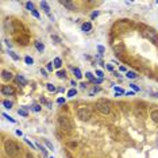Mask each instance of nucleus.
Wrapping results in <instances>:
<instances>
[{"label":"nucleus","mask_w":158,"mask_h":158,"mask_svg":"<svg viewBox=\"0 0 158 158\" xmlns=\"http://www.w3.org/2000/svg\"><path fill=\"white\" fill-rule=\"evenodd\" d=\"M4 151H5V154H7L8 157L11 158H16L18 155H19L20 153V147L18 146V143H15L14 140H5L4 142Z\"/></svg>","instance_id":"1"},{"label":"nucleus","mask_w":158,"mask_h":158,"mask_svg":"<svg viewBox=\"0 0 158 158\" xmlns=\"http://www.w3.org/2000/svg\"><path fill=\"white\" fill-rule=\"evenodd\" d=\"M95 108H96V111H99V112L103 114V115H109L111 114L109 103H107V101H103V100L97 101L96 105H95Z\"/></svg>","instance_id":"2"},{"label":"nucleus","mask_w":158,"mask_h":158,"mask_svg":"<svg viewBox=\"0 0 158 158\" xmlns=\"http://www.w3.org/2000/svg\"><path fill=\"white\" fill-rule=\"evenodd\" d=\"M58 126L65 131H70L73 128V124H72V122H70V119L68 116H64V115L58 118Z\"/></svg>","instance_id":"3"},{"label":"nucleus","mask_w":158,"mask_h":158,"mask_svg":"<svg viewBox=\"0 0 158 158\" xmlns=\"http://www.w3.org/2000/svg\"><path fill=\"white\" fill-rule=\"evenodd\" d=\"M77 116L81 120H89L92 118V111L89 108H86V107H81L77 111Z\"/></svg>","instance_id":"4"},{"label":"nucleus","mask_w":158,"mask_h":158,"mask_svg":"<svg viewBox=\"0 0 158 158\" xmlns=\"http://www.w3.org/2000/svg\"><path fill=\"white\" fill-rule=\"evenodd\" d=\"M145 35H146V37H147L154 45H158V35H157V33H155L154 30H146Z\"/></svg>","instance_id":"5"},{"label":"nucleus","mask_w":158,"mask_h":158,"mask_svg":"<svg viewBox=\"0 0 158 158\" xmlns=\"http://www.w3.org/2000/svg\"><path fill=\"white\" fill-rule=\"evenodd\" d=\"M2 93L4 96H12L15 93V89L12 85H3L2 86Z\"/></svg>","instance_id":"6"},{"label":"nucleus","mask_w":158,"mask_h":158,"mask_svg":"<svg viewBox=\"0 0 158 158\" xmlns=\"http://www.w3.org/2000/svg\"><path fill=\"white\" fill-rule=\"evenodd\" d=\"M41 7H42L45 12H46V14H48V15L50 16V19H51V20H54V18H53V16L50 15V7H49L48 2H41Z\"/></svg>","instance_id":"7"},{"label":"nucleus","mask_w":158,"mask_h":158,"mask_svg":"<svg viewBox=\"0 0 158 158\" xmlns=\"http://www.w3.org/2000/svg\"><path fill=\"white\" fill-rule=\"evenodd\" d=\"M12 77H14L12 73L8 72V70H3V72H2V78H3L4 81H10Z\"/></svg>","instance_id":"8"},{"label":"nucleus","mask_w":158,"mask_h":158,"mask_svg":"<svg viewBox=\"0 0 158 158\" xmlns=\"http://www.w3.org/2000/svg\"><path fill=\"white\" fill-rule=\"evenodd\" d=\"M150 118H151V120H153L154 123H157L158 124V109H153L150 112Z\"/></svg>","instance_id":"9"},{"label":"nucleus","mask_w":158,"mask_h":158,"mask_svg":"<svg viewBox=\"0 0 158 158\" xmlns=\"http://www.w3.org/2000/svg\"><path fill=\"white\" fill-rule=\"evenodd\" d=\"M62 5H65V7L68 8V10H70V11H73V10H76V5L72 3V2H66V0H65V2H60Z\"/></svg>","instance_id":"10"},{"label":"nucleus","mask_w":158,"mask_h":158,"mask_svg":"<svg viewBox=\"0 0 158 158\" xmlns=\"http://www.w3.org/2000/svg\"><path fill=\"white\" fill-rule=\"evenodd\" d=\"M4 27H5V28H7V30H8L10 33H12V31H14V27H12V23H11V20H10V19H7V20H5V22H4Z\"/></svg>","instance_id":"11"},{"label":"nucleus","mask_w":158,"mask_h":158,"mask_svg":"<svg viewBox=\"0 0 158 158\" xmlns=\"http://www.w3.org/2000/svg\"><path fill=\"white\" fill-rule=\"evenodd\" d=\"M91 30H92V25H91V22H85L84 25H83V31L89 33Z\"/></svg>","instance_id":"12"},{"label":"nucleus","mask_w":158,"mask_h":158,"mask_svg":"<svg viewBox=\"0 0 158 158\" xmlns=\"http://www.w3.org/2000/svg\"><path fill=\"white\" fill-rule=\"evenodd\" d=\"M2 104H3V107H4V108H8V109L12 108V101H10V100H3V101H2Z\"/></svg>","instance_id":"13"},{"label":"nucleus","mask_w":158,"mask_h":158,"mask_svg":"<svg viewBox=\"0 0 158 158\" xmlns=\"http://www.w3.org/2000/svg\"><path fill=\"white\" fill-rule=\"evenodd\" d=\"M126 77L127 78H137V73L132 72V70H128V72H126Z\"/></svg>","instance_id":"14"},{"label":"nucleus","mask_w":158,"mask_h":158,"mask_svg":"<svg viewBox=\"0 0 158 158\" xmlns=\"http://www.w3.org/2000/svg\"><path fill=\"white\" fill-rule=\"evenodd\" d=\"M18 114H19L20 116H23V118H27V109L26 108H19V109H18Z\"/></svg>","instance_id":"15"},{"label":"nucleus","mask_w":158,"mask_h":158,"mask_svg":"<svg viewBox=\"0 0 158 158\" xmlns=\"http://www.w3.org/2000/svg\"><path fill=\"white\" fill-rule=\"evenodd\" d=\"M16 80L19 81V83H20L22 85H27V80H26L25 77H23L22 74H19V76H18V77H16Z\"/></svg>","instance_id":"16"},{"label":"nucleus","mask_w":158,"mask_h":158,"mask_svg":"<svg viewBox=\"0 0 158 158\" xmlns=\"http://www.w3.org/2000/svg\"><path fill=\"white\" fill-rule=\"evenodd\" d=\"M35 48H37V50H38V51L42 53V51L45 50V45H43V43H41V42H35Z\"/></svg>","instance_id":"17"},{"label":"nucleus","mask_w":158,"mask_h":158,"mask_svg":"<svg viewBox=\"0 0 158 158\" xmlns=\"http://www.w3.org/2000/svg\"><path fill=\"white\" fill-rule=\"evenodd\" d=\"M73 72H74V74H76V78H81V77H83V74H81V70L78 69V68H74L73 69Z\"/></svg>","instance_id":"18"},{"label":"nucleus","mask_w":158,"mask_h":158,"mask_svg":"<svg viewBox=\"0 0 158 158\" xmlns=\"http://www.w3.org/2000/svg\"><path fill=\"white\" fill-rule=\"evenodd\" d=\"M61 65H62L61 58H60V57H57L56 60H54V66H56V68H61Z\"/></svg>","instance_id":"19"},{"label":"nucleus","mask_w":158,"mask_h":158,"mask_svg":"<svg viewBox=\"0 0 158 158\" xmlns=\"http://www.w3.org/2000/svg\"><path fill=\"white\" fill-rule=\"evenodd\" d=\"M25 62L27 64V65H33V64H34V60H33L30 56H26V57H25Z\"/></svg>","instance_id":"20"},{"label":"nucleus","mask_w":158,"mask_h":158,"mask_svg":"<svg viewBox=\"0 0 158 158\" xmlns=\"http://www.w3.org/2000/svg\"><path fill=\"white\" fill-rule=\"evenodd\" d=\"M76 93H77V91H76V88H72L70 91H68V97H74Z\"/></svg>","instance_id":"21"},{"label":"nucleus","mask_w":158,"mask_h":158,"mask_svg":"<svg viewBox=\"0 0 158 158\" xmlns=\"http://www.w3.org/2000/svg\"><path fill=\"white\" fill-rule=\"evenodd\" d=\"M8 54H10V57L12 58L14 61H18V60H19V56H16V54H15V53H14L12 50H10V51H8Z\"/></svg>","instance_id":"22"},{"label":"nucleus","mask_w":158,"mask_h":158,"mask_svg":"<svg viewBox=\"0 0 158 158\" xmlns=\"http://www.w3.org/2000/svg\"><path fill=\"white\" fill-rule=\"evenodd\" d=\"M2 116H3V118H5V119H7V120H10L11 123H15V122H16V120H15L14 118H11L10 115H7V114H4V112L2 114Z\"/></svg>","instance_id":"23"},{"label":"nucleus","mask_w":158,"mask_h":158,"mask_svg":"<svg viewBox=\"0 0 158 158\" xmlns=\"http://www.w3.org/2000/svg\"><path fill=\"white\" fill-rule=\"evenodd\" d=\"M85 76H86V78H88V80H91V81H93V83H95V81H96V78L93 77V74H92L91 72H86V73H85Z\"/></svg>","instance_id":"24"},{"label":"nucleus","mask_w":158,"mask_h":158,"mask_svg":"<svg viewBox=\"0 0 158 158\" xmlns=\"http://www.w3.org/2000/svg\"><path fill=\"white\" fill-rule=\"evenodd\" d=\"M26 8L31 12V11H34V4H33L31 2H27V3H26Z\"/></svg>","instance_id":"25"},{"label":"nucleus","mask_w":158,"mask_h":158,"mask_svg":"<svg viewBox=\"0 0 158 158\" xmlns=\"http://www.w3.org/2000/svg\"><path fill=\"white\" fill-rule=\"evenodd\" d=\"M46 86H48V91H49V92H56V91H57L56 86L53 85V84H46Z\"/></svg>","instance_id":"26"},{"label":"nucleus","mask_w":158,"mask_h":158,"mask_svg":"<svg viewBox=\"0 0 158 158\" xmlns=\"http://www.w3.org/2000/svg\"><path fill=\"white\" fill-rule=\"evenodd\" d=\"M57 76H58L60 78H65V77H66V73H65V70H60V72L57 73Z\"/></svg>","instance_id":"27"},{"label":"nucleus","mask_w":158,"mask_h":158,"mask_svg":"<svg viewBox=\"0 0 158 158\" xmlns=\"http://www.w3.org/2000/svg\"><path fill=\"white\" fill-rule=\"evenodd\" d=\"M130 86L132 88V91H134V92H139V91H140V88H139L138 85H135V84H130Z\"/></svg>","instance_id":"28"},{"label":"nucleus","mask_w":158,"mask_h":158,"mask_svg":"<svg viewBox=\"0 0 158 158\" xmlns=\"http://www.w3.org/2000/svg\"><path fill=\"white\" fill-rule=\"evenodd\" d=\"M45 145H46V146H48V147H49L50 150H54V146H53V145H51V143L49 142V140H48V139H45Z\"/></svg>","instance_id":"29"},{"label":"nucleus","mask_w":158,"mask_h":158,"mask_svg":"<svg viewBox=\"0 0 158 158\" xmlns=\"http://www.w3.org/2000/svg\"><path fill=\"white\" fill-rule=\"evenodd\" d=\"M37 147H38V149H39V150H41V151H42V153L46 155V150H45V147H43L42 145H41V143H37Z\"/></svg>","instance_id":"30"},{"label":"nucleus","mask_w":158,"mask_h":158,"mask_svg":"<svg viewBox=\"0 0 158 158\" xmlns=\"http://www.w3.org/2000/svg\"><path fill=\"white\" fill-rule=\"evenodd\" d=\"M114 89H115V92H116V93H124V91H123L120 86H114Z\"/></svg>","instance_id":"31"},{"label":"nucleus","mask_w":158,"mask_h":158,"mask_svg":"<svg viewBox=\"0 0 158 158\" xmlns=\"http://www.w3.org/2000/svg\"><path fill=\"white\" fill-rule=\"evenodd\" d=\"M31 14L35 16V18H37V19H39V18H41V15H39V12H38V11L37 10H34V11H31Z\"/></svg>","instance_id":"32"},{"label":"nucleus","mask_w":158,"mask_h":158,"mask_svg":"<svg viewBox=\"0 0 158 158\" xmlns=\"http://www.w3.org/2000/svg\"><path fill=\"white\" fill-rule=\"evenodd\" d=\"M25 142H26V143H27L28 146H30V147H31V149H35V146H34V145L31 143V140H28L27 138H25Z\"/></svg>","instance_id":"33"},{"label":"nucleus","mask_w":158,"mask_h":158,"mask_svg":"<svg viewBox=\"0 0 158 158\" xmlns=\"http://www.w3.org/2000/svg\"><path fill=\"white\" fill-rule=\"evenodd\" d=\"M96 76H97L99 78H103V77H104V74H103L101 70H96Z\"/></svg>","instance_id":"34"},{"label":"nucleus","mask_w":158,"mask_h":158,"mask_svg":"<svg viewBox=\"0 0 158 158\" xmlns=\"http://www.w3.org/2000/svg\"><path fill=\"white\" fill-rule=\"evenodd\" d=\"M97 49H99V51H100V54H103V53L105 51V49H104V46H101V45H99V46H97Z\"/></svg>","instance_id":"35"},{"label":"nucleus","mask_w":158,"mask_h":158,"mask_svg":"<svg viewBox=\"0 0 158 158\" xmlns=\"http://www.w3.org/2000/svg\"><path fill=\"white\" fill-rule=\"evenodd\" d=\"M57 103L58 104H64V103H65V99H64V97H58L57 99Z\"/></svg>","instance_id":"36"},{"label":"nucleus","mask_w":158,"mask_h":158,"mask_svg":"<svg viewBox=\"0 0 158 158\" xmlns=\"http://www.w3.org/2000/svg\"><path fill=\"white\" fill-rule=\"evenodd\" d=\"M46 69H48V70H50V72H51V70H53V62L48 64V66H46Z\"/></svg>","instance_id":"37"},{"label":"nucleus","mask_w":158,"mask_h":158,"mask_svg":"<svg viewBox=\"0 0 158 158\" xmlns=\"http://www.w3.org/2000/svg\"><path fill=\"white\" fill-rule=\"evenodd\" d=\"M33 109L37 111V112H39V111H41V107H39V105H33Z\"/></svg>","instance_id":"38"},{"label":"nucleus","mask_w":158,"mask_h":158,"mask_svg":"<svg viewBox=\"0 0 158 158\" xmlns=\"http://www.w3.org/2000/svg\"><path fill=\"white\" fill-rule=\"evenodd\" d=\"M51 38L54 39V41H57V42H60V38H58L57 35H51Z\"/></svg>","instance_id":"39"},{"label":"nucleus","mask_w":158,"mask_h":158,"mask_svg":"<svg viewBox=\"0 0 158 158\" xmlns=\"http://www.w3.org/2000/svg\"><path fill=\"white\" fill-rule=\"evenodd\" d=\"M16 135H19V137H23V132L20 130H16Z\"/></svg>","instance_id":"40"},{"label":"nucleus","mask_w":158,"mask_h":158,"mask_svg":"<svg viewBox=\"0 0 158 158\" xmlns=\"http://www.w3.org/2000/svg\"><path fill=\"white\" fill-rule=\"evenodd\" d=\"M97 15H99V12H97V11H95V12H92V15H91V16H92V18H96Z\"/></svg>","instance_id":"41"},{"label":"nucleus","mask_w":158,"mask_h":158,"mask_svg":"<svg viewBox=\"0 0 158 158\" xmlns=\"http://www.w3.org/2000/svg\"><path fill=\"white\" fill-rule=\"evenodd\" d=\"M41 73H42L43 76H48V74H46V70H45V69H41Z\"/></svg>","instance_id":"42"},{"label":"nucleus","mask_w":158,"mask_h":158,"mask_svg":"<svg viewBox=\"0 0 158 158\" xmlns=\"http://www.w3.org/2000/svg\"><path fill=\"white\" fill-rule=\"evenodd\" d=\"M105 68H107L108 70H112V66H111V65H105Z\"/></svg>","instance_id":"43"},{"label":"nucleus","mask_w":158,"mask_h":158,"mask_svg":"<svg viewBox=\"0 0 158 158\" xmlns=\"http://www.w3.org/2000/svg\"><path fill=\"white\" fill-rule=\"evenodd\" d=\"M157 4H158V2H157Z\"/></svg>","instance_id":"44"},{"label":"nucleus","mask_w":158,"mask_h":158,"mask_svg":"<svg viewBox=\"0 0 158 158\" xmlns=\"http://www.w3.org/2000/svg\"><path fill=\"white\" fill-rule=\"evenodd\" d=\"M51 158H53V157H51Z\"/></svg>","instance_id":"45"}]
</instances>
